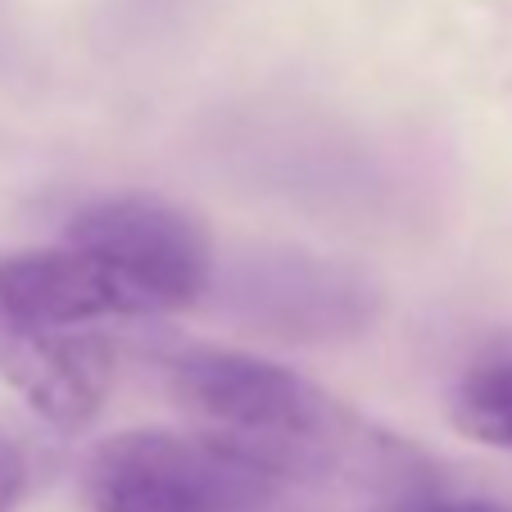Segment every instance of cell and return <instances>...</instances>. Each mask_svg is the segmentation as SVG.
Masks as SVG:
<instances>
[{
    "label": "cell",
    "instance_id": "cell-4",
    "mask_svg": "<svg viewBox=\"0 0 512 512\" xmlns=\"http://www.w3.org/2000/svg\"><path fill=\"white\" fill-rule=\"evenodd\" d=\"M236 318L268 327L272 336H354L377 313V290L340 263L309 254H254L223 286Z\"/></svg>",
    "mask_w": 512,
    "mask_h": 512
},
{
    "label": "cell",
    "instance_id": "cell-5",
    "mask_svg": "<svg viewBox=\"0 0 512 512\" xmlns=\"http://www.w3.org/2000/svg\"><path fill=\"white\" fill-rule=\"evenodd\" d=\"M0 377L50 426L82 431L114 381V349L87 327H46L0 304Z\"/></svg>",
    "mask_w": 512,
    "mask_h": 512
},
{
    "label": "cell",
    "instance_id": "cell-2",
    "mask_svg": "<svg viewBox=\"0 0 512 512\" xmlns=\"http://www.w3.org/2000/svg\"><path fill=\"white\" fill-rule=\"evenodd\" d=\"M295 490L259 449L223 431H118L82 467L96 512H272Z\"/></svg>",
    "mask_w": 512,
    "mask_h": 512
},
{
    "label": "cell",
    "instance_id": "cell-6",
    "mask_svg": "<svg viewBox=\"0 0 512 512\" xmlns=\"http://www.w3.org/2000/svg\"><path fill=\"white\" fill-rule=\"evenodd\" d=\"M0 304L46 327H96L105 318L150 313V304L109 263L68 241L0 259Z\"/></svg>",
    "mask_w": 512,
    "mask_h": 512
},
{
    "label": "cell",
    "instance_id": "cell-3",
    "mask_svg": "<svg viewBox=\"0 0 512 512\" xmlns=\"http://www.w3.org/2000/svg\"><path fill=\"white\" fill-rule=\"evenodd\" d=\"M68 245L96 254L150 304V313L191 309L213 290L209 232L159 195H105L73 213Z\"/></svg>",
    "mask_w": 512,
    "mask_h": 512
},
{
    "label": "cell",
    "instance_id": "cell-8",
    "mask_svg": "<svg viewBox=\"0 0 512 512\" xmlns=\"http://www.w3.org/2000/svg\"><path fill=\"white\" fill-rule=\"evenodd\" d=\"M363 512H512V503L490 499V494H458L445 490V481H431L404 494H386V499H377V508Z\"/></svg>",
    "mask_w": 512,
    "mask_h": 512
},
{
    "label": "cell",
    "instance_id": "cell-1",
    "mask_svg": "<svg viewBox=\"0 0 512 512\" xmlns=\"http://www.w3.org/2000/svg\"><path fill=\"white\" fill-rule=\"evenodd\" d=\"M164 395L209 431L259 449L290 485H354L377 499L440 481L408 440L377 431L345 399L327 395L295 368L245 349L173 345L159 354Z\"/></svg>",
    "mask_w": 512,
    "mask_h": 512
},
{
    "label": "cell",
    "instance_id": "cell-9",
    "mask_svg": "<svg viewBox=\"0 0 512 512\" xmlns=\"http://www.w3.org/2000/svg\"><path fill=\"white\" fill-rule=\"evenodd\" d=\"M28 449H23V440L10 431V426L0 422V512H14L23 499V490H28Z\"/></svg>",
    "mask_w": 512,
    "mask_h": 512
},
{
    "label": "cell",
    "instance_id": "cell-7",
    "mask_svg": "<svg viewBox=\"0 0 512 512\" xmlns=\"http://www.w3.org/2000/svg\"><path fill=\"white\" fill-rule=\"evenodd\" d=\"M449 408H454V422L463 435L512 454V345L476 358L458 377Z\"/></svg>",
    "mask_w": 512,
    "mask_h": 512
}]
</instances>
